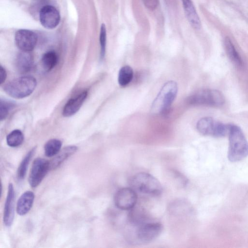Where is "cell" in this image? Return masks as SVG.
I'll return each mask as SVG.
<instances>
[{
	"instance_id": "19",
	"label": "cell",
	"mask_w": 248,
	"mask_h": 248,
	"mask_svg": "<svg viewBox=\"0 0 248 248\" xmlns=\"http://www.w3.org/2000/svg\"><path fill=\"white\" fill-rule=\"evenodd\" d=\"M134 72L132 68L128 66H123L119 70L118 76V82L119 84L124 87L129 84L132 80Z\"/></svg>"
},
{
	"instance_id": "26",
	"label": "cell",
	"mask_w": 248,
	"mask_h": 248,
	"mask_svg": "<svg viewBox=\"0 0 248 248\" xmlns=\"http://www.w3.org/2000/svg\"><path fill=\"white\" fill-rule=\"evenodd\" d=\"M145 6L151 10L156 8L159 4V0H142Z\"/></svg>"
},
{
	"instance_id": "15",
	"label": "cell",
	"mask_w": 248,
	"mask_h": 248,
	"mask_svg": "<svg viewBox=\"0 0 248 248\" xmlns=\"http://www.w3.org/2000/svg\"><path fill=\"white\" fill-rule=\"evenodd\" d=\"M186 16L195 29L201 27V21L192 0H181Z\"/></svg>"
},
{
	"instance_id": "17",
	"label": "cell",
	"mask_w": 248,
	"mask_h": 248,
	"mask_svg": "<svg viewBox=\"0 0 248 248\" xmlns=\"http://www.w3.org/2000/svg\"><path fill=\"white\" fill-rule=\"evenodd\" d=\"M34 199V193L31 191L24 192L19 197L16 204V212L20 216L27 214L31 209Z\"/></svg>"
},
{
	"instance_id": "16",
	"label": "cell",
	"mask_w": 248,
	"mask_h": 248,
	"mask_svg": "<svg viewBox=\"0 0 248 248\" xmlns=\"http://www.w3.org/2000/svg\"><path fill=\"white\" fill-rule=\"evenodd\" d=\"M77 150V147L75 145H70L64 147L49 161L50 170L56 169L65 160L74 154Z\"/></svg>"
},
{
	"instance_id": "4",
	"label": "cell",
	"mask_w": 248,
	"mask_h": 248,
	"mask_svg": "<svg viewBox=\"0 0 248 248\" xmlns=\"http://www.w3.org/2000/svg\"><path fill=\"white\" fill-rule=\"evenodd\" d=\"M37 85L35 78L31 76H22L14 79L4 87L5 92L16 99L26 97L31 94Z\"/></svg>"
},
{
	"instance_id": "27",
	"label": "cell",
	"mask_w": 248,
	"mask_h": 248,
	"mask_svg": "<svg viewBox=\"0 0 248 248\" xmlns=\"http://www.w3.org/2000/svg\"><path fill=\"white\" fill-rule=\"evenodd\" d=\"M7 77V73L5 69L2 66L0 67V83L2 84L5 80Z\"/></svg>"
},
{
	"instance_id": "8",
	"label": "cell",
	"mask_w": 248,
	"mask_h": 248,
	"mask_svg": "<svg viewBox=\"0 0 248 248\" xmlns=\"http://www.w3.org/2000/svg\"><path fill=\"white\" fill-rule=\"evenodd\" d=\"M137 202V193L131 187L120 189L116 192L114 197L115 206L123 210L132 209L136 205Z\"/></svg>"
},
{
	"instance_id": "20",
	"label": "cell",
	"mask_w": 248,
	"mask_h": 248,
	"mask_svg": "<svg viewBox=\"0 0 248 248\" xmlns=\"http://www.w3.org/2000/svg\"><path fill=\"white\" fill-rule=\"evenodd\" d=\"M41 61L44 68L46 71H49L57 64L58 55L54 51H47L43 55Z\"/></svg>"
},
{
	"instance_id": "7",
	"label": "cell",
	"mask_w": 248,
	"mask_h": 248,
	"mask_svg": "<svg viewBox=\"0 0 248 248\" xmlns=\"http://www.w3.org/2000/svg\"><path fill=\"white\" fill-rule=\"evenodd\" d=\"M163 230L158 222H144L140 224L135 232L136 238L141 243H148L156 239Z\"/></svg>"
},
{
	"instance_id": "24",
	"label": "cell",
	"mask_w": 248,
	"mask_h": 248,
	"mask_svg": "<svg viewBox=\"0 0 248 248\" xmlns=\"http://www.w3.org/2000/svg\"><path fill=\"white\" fill-rule=\"evenodd\" d=\"M99 41L100 46V59L103 60L106 54L107 42V31L106 26L104 24H102L100 28Z\"/></svg>"
},
{
	"instance_id": "3",
	"label": "cell",
	"mask_w": 248,
	"mask_h": 248,
	"mask_svg": "<svg viewBox=\"0 0 248 248\" xmlns=\"http://www.w3.org/2000/svg\"><path fill=\"white\" fill-rule=\"evenodd\" d=\"M130 187L136 191L157 196L160 194L162 187L159 181L152 175L146 172L137 173L130 177Z\"/></svg>"
},
{
	"instance_id": "25",
	"label": "cell",
	"mask_w": 248,
	"mask_h": 248,
	"mask_svg": "<svg viewBox=\"0 0 248 248\" xmlns=\"http://www.w3.org/2000/svg\"><path fill=\"white\" fill-rule=\"evenodd\" d=\"M15 107V104L9 101L0 100V119L1 121L5 119L9 111Z\"/></svg>"
},
{
	"instance_id": "11",
	"label": "cell",
	"mask_w": 248,
	"mask_h": 248,
	"mask_svg": "<svg viewBox=\"0 0 248 248\" xmlns=\"http://www.w3.org/2000/svg\"><path fill=\"white\" fill-rule=\"evenodd\" d=\"M39 19L43 27L48 29H52L59 24L61 16L58 10L55 7L47 5L41 8Z\"/></svg>"
},
{
	"instance_id": "9",
	"label": "cell",
	"mask_w": 248,
	"mask_h": 248,
	"mask_svg": "<svg viewBox=\"0 0 248 248\" xmlns=\"http://www.w3.org/2000/svg\"><path fill=\"white\" fill-rule=\"evenodd\" d=\"M50 170L49 161L37 158L33 162L29 177V182L32 187L37 186Z\"/></svg>"
},
{
	"instance_id": "22",
	"label": "cell",
	"mask_w": 248,
	"mask_h": 248,
	"mask_svg": "<svg viewBox=\"0 0 248 248\" xmlns=\"http://www.w3.org/2000/svg\"><path fill=\"white\" fill-rule=\"evenodd\" d=\"M24 135L19 129H15L11 132L6 137L7 145L11 147H16L23 142Z\"/></svg>"
},
{
	"instance_id": "12",
	"label": "cell",
	"mask_w": 248,
	"mask_h": 248,
	"mask_svg": "<svg viewBox=\"0 0 248 248\" xmlns=\"http://www.w3.org/2000/svg\"><path fill=\"white\" fill-rule=\"evenodd\" d=\"M15 193L12 183L8 186V193L3 212V222L5 226H10L13 222L15 212Z\"/></svg>"
},
{
	"instance_id": "10",
	"label": "cell",
	"mask_w": 248,
	"mask_h": 248,
	"mask_svg": "<svg viewBox=\"0 0 248 248\" xmlns=\"http://www.w3.org/2000/svg\"><path fill=\"white\" fill-rule=\"evenodd\" d=\"M15 40L16 46L21 51L30 52L36 46L37 35L31 31L20 29L16 32Z\"/></svg>"
},
{
	"instance_id": "18",
	"label": "cell",
	"mask_w": 248,
	"mask_h": 248,
	"mask_svg": "<svg viewBox=\"0 0 248 248\" xmlns=\"http://www.w3.org/2000/svg\"><path fill=\"white\" fill-rule=\"evenodd\" d=\"M225 47L227 54L231 61L236 66L241 67L243 65L242 60L229 38L225 40Z\"/></svg>"
},
{
	"instance_id": "5",
	"label": "cell",
	"mask_w": 248,
	"mask_h": 248,
	"mask_svg": "<svg viewBox=\"0 0 248 248\" xmlns=\"http://www.w3.org/2000/svg\"><path fill=\"white\" fill-rule=\"evenodd\" d=\"M225 101L223 94L217 90L205 89L198 91L187 99L188 104L193 106L220 107Z\"/></svg>"
},
{
	"instance_id": "1",
	"label": "cell",
	"mask_w": 248,
	"mask_h": 248,
	"mask_svg": "<svg viewBox=\"0 0 248 248\" xmlns=\"http://www.w3.org/2000/svg\"><path fill=\"white\" fill-rule=\"evenodd\" d=\"M228 157L232 162L241 161L248 156V141L241 128L235 124L229 126Z\"/></svg>"
},
{
	"instance_id": "6",
	"label": "cell",
	"mask_w": 248,
	"mask_h": 248,
	"mask_svg": "<svg viewBox=\"0 0 248 248\" xmlns=\"http://www.w3.org/2000/svg\"><path fill=\"white\" fill-rule=\"evenodd\" d=\"M198 131L202 135L222 137L229 132V126L210 117L201 118L196 124Z\"/></svg>"
},
{
	"instance_id": "2",
	"label": "cell",
	"mask_w": 248,
	"mask_h": 248,
	"mask_svg": "<svg viewBox=\"0 0 248 248\" xmlns=\"http://www.w3.org/2000/svg\"><path fill=\"white\" fill-rule=\"evenodd\" d=\"M178 91L177 83L170 80L162 86L153 102L151 111L155 114L164 115L168 113Z\"/></svg>"
},
{
	"instance_id": "14",
	"label": "cell",
	"mask_w": 248,
	"mask_h": 248,
	"mask_svg": "<svg viewBox=\"0 0 248 248\" xmlns=\"http://www.w3.org/2000/svg\"><path fill=\"white\" fill-rule=\"evenodd\" d=\"M33 63V57L30 52L22 51L17 55L15 61L16 69L21 74L31 71Z\"/></svg>"
},
{
	"instance_id": "13",
	"label": "cell",
	"mask_w": 248,
	"mask_h": 248,
	"mask_svg": "<svg viewBox=\"0 0 248 248\" xmlns=\"http://www.w3.org/2000/svg\"><path fill=\"white\" fill-rule=\"evenodd\" d=\"M87 95V92L84 91L69 99L63 108L62 115L65 117H69L75 114L81 107Z\"/></svg>"
},
{
	"instance_id": "21",
	"label": "cell",
	"mask_w": 248,
	"mask_h": 248,
	"mask_svg": "<svg viewBox=\"0 0 248 248\" xmlns=\"http://www.w3.org/2000/svg\"><path fill=\"white\" fill-rule=\"evenodd\" d=\"M62 144L59 140L53 139L49 140L44 146L45 155L47 157L55 156L61 150Z\"/></svg>"
},
{
	"instance_id": "23",
	"label": "cell",
	"mask_w": 248,
	"mask_h": 248,
	"mask_svg": "<svg viewBox=\"0 0 248 248\" xmlns=\"http://www.w3.org/2000/svg\"><path fill=\"white\" fill-rule=\"evenodd\" d=\"M35 149L36 147L31 149L21 161L17 172V177L19 180L24 178L29 162L33 155Z\"/></svg>"
}]
</instances>
